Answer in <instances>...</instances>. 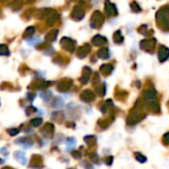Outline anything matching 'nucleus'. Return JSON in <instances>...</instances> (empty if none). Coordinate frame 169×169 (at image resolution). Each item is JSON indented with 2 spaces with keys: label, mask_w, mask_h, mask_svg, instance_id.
I'll use <instances>...</instances> for the list:
<instances>
[{
  "label": "nucleus",
  "mask_w": 169,
  "mask_h": 169,
  "mask_svg": "<svg viewBox=\"0 0 169 169\" xmlns=\"http://www.w3.org/2000/svg\"><path fill=\"white\" fill-rule=\"evenodd\" d=\"M41 122H42V120H41V119H38V120H33L32 123H33L34 126H39V125L41 124Z\"/></svg>",
  "instance_id": "19"
},
{
  "label": "nucleus",
  "mask_w": 169,
  "mask_h": 169,
  "mask_svg": "<svg viewBox=\"0 0 169 169\" xmlns=\"http://www.w3.org/2000/svg\"><path fill=\"white\" fill-rule=\"evenodd\" d=\"M92 43L94 44L95 46H103V45H105V44H107V40H106L104 37H102V36L98 35V36H95V37L93 38Z\"/></svg>",
  "instance_id": "6"
},
{
  "label": "nucleus",
  "mask_w": 169,
  "mask_h": 169,
  "mask_svg": "<svg viewBox=\"0 0 169 169\" xmlns=\"http://www.w3.org/2000/svg\"><path fill=\"white\" fill-rule=\"evenodd\" d=\"M89 51H90V49L88 48L86 49L84 46V48H81V49H79V51H78V56H80V58H84L86 54L89 53Z\"/></svg>",
  "instance_id": "15"
},
{
  "label": "nucleus",
  "mask_w": 169,
  "mask_h": 169,
  "mask_svg": "<svg viewBox=\"0 0 169 169\" xmlns=\"http://www.w3.org/2000/svg\"><path fill=\"white\" fill-rule=\"evenodd\" d=\"M103 21H104L103 15L101 14L99 11H96L94 12V14H93L92 18H91V26H92L93 28H98L102 25Z\"/></svg>",
  "instance_id": "1"
},
{
  "label": "nucleus",
  "mask_w": 169,
  "mask_h": 169,
  "mask_svg": "<svg viewBox=\"0 0 169 169\" xmlns=\"http://www.w3.org/2000/svg\"><path fill=\"white\" fill-rule=\"evenodd\" d=\"M112 70H113V66H112L111 64H104V65L101 66V68H100L101 73L104 74V75L110 74Z\"/></svg>",
  "instance_id": "8"
},
{
  "label": "nucleus",
  "mask_w": 169,
  "mask_h": 169,
  "mask_svg": "<svg viewBox=\"0 0 169 169\" xmlns=\"http://www.w3.org/2000/svg\"><path fill=\"white\" fill-rule=\"evenodd\" d=\"M16 157L18 160H22V163L23 164H25L26 163V158H25V154L22 152H17L16 153Z\"/></svg>",
  "instance_id": "16"
},
{
  "label": "nucleus",
  "mask_w": 169,
  "mask_h": 169,
  "mask_svg": "<svg viewBox=\"0 0 169 169\" xmlns=\"http://www.w3.org/2000/svg\"><path fill=\"white\" fill-rule=\"evenodd\" d=\"M70 85H71V81H66V80H64V81H61L59 83V85L58 86V89H59L61 91H65L68 89Z\"/></svg>",
  "instance_id": "9"
},
{
  "label": "nucleus",
  "mask_w": 169,
  "mask_h": 169,
  "mask_svg": "<svg viewBox=\"0 0 169 169\" xmlns=\"http://www.w3.org/2000/svg\"><path fill=\"white\" fill-rule=\"evenodd\" d=\"M137 159H139L140 162H144L145 160H146V158H145L144 156H142V154H140V153H137Z\"/></svg>",
  "instance_id": "18"
},
{
  "label": "nucleus",
  "mask_w": 169,
  "mask_h": 169,
  "mask_svg": "<svg viewBox=\"0 0 169 169\" xmlns=\"http://www.w3.org/2000/svg\"><path fill=\"white\" fill-rule=\"evenodd\" d=\"M56 36H58V31H53V32H51L50 34H48V35L46 36V39L48 41H54L56 39Z\"/></svg>",
  "instance_id": "13"
},
{
  "label": "nucleus",
  "mask_w": 169,
  "mask_h": 169,
  "mask_svg": "<svg viewBox=\"0 0 169 169\" xmlns=\"http://www.w3.org/2000/svg\"><path fill=\"white\" fill-rule=\"evenodd\" d=\"M81 98L83 100H86V101H89V100H93L94 99V95H93V93L91 92V91H85L84 93H83V95H81Z\"/></svg>",
  "instance_id": "11"
},
{
  "label": "nucleus",
  "mask_w": 169,
  "mask_h": 169,
  "mask_svg": "<svg viewBox=\"0 0 169 169\" xmlns=\"http://www.w3.org/2000/svg\"><path fill=\"white\" fill-rule=\"evenodd\" d=\"M113 38H114V41H115L117 44L122 43V42H123V39H124L123 36L121 35V32H120V31H117V32L114 34Z\"/></svg>",
  "instance_id": "12"
},
{
  "label": "nucleus",
  "mask_w": 169,
  "mask_h": 169,
  "mask_svg": "<svg viewBox=\"0 0 169 169\" xmlns=\"http://www.w3.org/2000/svg\"><path fill=\"white\" fill-rule=\"evenodd\" d=\"M98 56L100 58H109V51L107 48H102L98 51Z\"/></svg>",
  "instance_id": "10"
},
{
  "label": "nucleus",
  "mask_w": 169,
  "mask_h": 169,
  "mask_svg": "<svg viewBox=\"0 0 169 169\" xmlns=\"http://www.w3.org/2000/svg\"><path fill=\"white\" fill-rule=\"evenodd\" d=\"M154 45H155V40L151 39V40H144L140 43V46L142 50H145L147 51H152L154 50Z\"/></svg>",
  "instance_id": "2"
},
{
  "label": "nucleus",
  "mask_w": 169,
  "mask_h": 169,
  "mask_svg": "<svg viewBox=\"0 0 169 169\" xmlns=\"http://www.w3.org/2000/svg\"><path fill=\"white\" fill-rule=\"evenodd\" d=\"M83 16H84V11L82 10V8L80 7H76L73 10V19L75 20H80L82 19Z\"/></svg>",
  "instance_id": "7"
},
{
  "label": "nucleus",
  "mask_w": 169,
  "mask_h": 169,
  "mask_svg": "<svg viewBox=\"0 0 169 169\" xmlns=\"http://www.w3.org/2000/svg\"><path fill=\"white\" fill-rule=\"evenodd\" d=\"M158 56H159V61L161 62L165 61L168 58V50L166 46H160L159 53H158Z\"/></svg>",
  "instance_id": "5"
},
{
  "label": "nucleus",
  "mask_w": 169,
  "mask_h": 169,
  "mask_svg": "<svg viewBox=\"0 0 169 169\" xmlns=\"http://www.w3.org/2000/svg\"><path fill=\"white\" fill-rule=\"evenodd\" d=\"M105 11L108 15H116L117 14V9L116 6L114 4H112L110 1L105 2Z\"/></svg>",
  "instance_id": "4"
},
{
  "label": "nucleus",
  "mask_w": 169,
  "mask_h": 169,
  "mask_svg": "<svg viewBox=\"0 0 169 169\" xmlns=\"http://www.w3.org/2000/svg\"><path fill=\"white\" fill-rule=\"evenodd\" d=\"M61 46H63L64 49H66L67 51H72L74 50V46H75V42L72 41L71 39H68V38H63L61 42Z\"/></svg>",
  "instance_id": "3"
},
{
  "label": "nucleus",
  "mask_w": 169,
  "mask_h": 169,
  "mask_svg": "<svg viewBox=\"0 0 169 169\" xmlns=\"http://www.w3.org/2000/svg\"><path fill=\"white\" fill-rule=\"evenodd\" d=\"M9 50L7 48V46L5 45H0V54L1 56H9Z\"/></svg>",
  "instance_id": "14"
},
{
  "label": "nucleus",
  "mask_w": 169,
  "mask_h": 169,
  "mask_svg": "<svg viewBox=\"0 0 169 169\" xmlns=\"http://www.w3.org/2000/svg\"><path fill=\"white\" fill-rule=\"evenodd\" d=\"M34 32H35V29H34V27H29L27 30H26V32L24 34V37H30V36H32Z\"/></svg>",
  "instance_id": "17"
}]
</instances>
